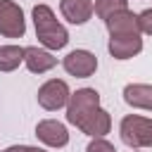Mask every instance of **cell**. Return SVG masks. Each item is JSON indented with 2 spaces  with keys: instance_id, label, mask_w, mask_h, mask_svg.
Masks as SVG:
<instances>
[{
  "instance_id": "6da1fadb",
  "label": "cell",
  "mask_w": 152,
  "mask_h": 152,
  "mask_svg": "<svg viewBox=\"0 0 152 152\" xmlns=\"http://www.w3.org/2000/svg\"><path fill=\"white\" fill-rule=\"evenodd\" d=\"M33 24H36V38L48 50H62L69 43L66 28L55 19V14L48 5H36L33 7Z\"/></svg>"
},
{
  "instance_id": "7a4b0ae2",
  "label": "cell",
  "mask_w": 152,
  "mask_h": 152,
  "mask_svg": "<svg viewBox=\"0 0 152 152\" xmlns=\"http://www.w3.org/2000/svg\"><path fill=\"white\" fill-rule=\"evenodd\" d=\"M119 133L128 147H135V150L138 147H152V119L128 114L121 119Z\"/></svg>"
},
{
  "instance_id": "3957f363",
  "label": "cell",
  "mask_w": 152,
  "mask_h": 152,
  "mask_svg": "<svg viewBox=\"0 0 152 152\" xmlns=\"http://www.w3.org/2000/svg\"><path fill=\"white\" fill-rule=\"evenodd\" d=\"M97 107H100V93L95 88H81V90L71 93V97L66 102V121L78 126Z\"/></svg>"
},
{
  "instance_id": "277c9868",
  "label": "cell",
  "mask_w": 152,
  "mask_h": 152,
  "mask_svg": "<svg viewBox=\"0 0 152 152\" xmlns=\"http://www.w3.org/2000/svg\"><path fill=\"white\" fill-rule=\"evenodd\" d=\"M71 93H69V86L66 81L62 78H50L45 81L40 88H38V104L48 112H55V109H62L66 102H69Z\"/></svg>"
},
{
  "instance_id": "5b68a950",
  "label": "cell",
  "mask_w": 152,
  "mask_h": 152,
  "mask_svg": "<svg viewBox=\"0 0 152 152\" xmlns=\"http://www.w3.org/2000/svg\"><path fill=\"white\" fill-rule=\"evenodd\" d=\"M0 33L5 38H21L26 33L24 12L12 0H0Z\"/></svg>"
},
{
  "instance_id": "8992f818",
  "label": "cell",
  "mask_w": 152,
  "mask_h": 152,
  "mask_svg": "<svg viewBox=\"0 0 152 152\" xmlns=\"http://www.w3.org/2000/svg\"><path fill=\"white\" fill-rule=\"evenodd\" d=\"M62 66L66 69V74H71L76 78H88L97 69V57L90 50H74L62 59Z\"/></svg>"
},
{
  "instance_id": "52a82bcc",
  "label": "cell",
  "mask_w": 152,
  "mask_h": 152,
  "mask_svg": "<svg viewBox=\"0 0 152 152\" xmlns=\"http://www.w3.org/2000/svg\"><path fill=\"white\" fill-rule=\"evenodd\" d=\"M36 135L40 142H45L48 147H64L69 142V131L64 124L55 121V119H45L36 126Z\"/></svg>"
},
{
  "instance_id": "ba28073f",
  "label": "cell",
  "mask_w": 152,
  "mask_h": 152,
  "mask_svg": "<svg viewBox=\"0 0 152 152\" xmlns=\"http://www.w3.org/2000/svg\"><path fill=\"white\" fill-rule=\"evenodd\" d=\"M109 55L114 59H131L142 50V38L140 33H131V36H112L109 38Z\"/></svg>"
},
{
  "instance_id": "9c48e42d",
  "label": "cell",
  "mask_w": 152,
  "mask_h": 152,
  "mask_svg": "<svg viewBox=\"0 0 152 152\" xmlns=\"http://www.w3.org/2000/svg\"><path fill=\"white\" fill-rule=\"evenodd\" d=\"M109 36H131V33H140V24H138V14H133L131 10H121L114 12L112 17L104 19Z\"/></svg>"
},
{
  "instance_id": "30bf717a",
  "label": "cell",
  "mask_w": 152,
  "mask_h": 152,
  "mask_svg": "<svg viewBox=\"0 0 152 152\" xmlns=\"http://www.w3.org/2000/svg\"><path fill=\"white\" fill-rule=\"evenodd\" d=\"M78 128H81L86 135L102 138V135H107L109 128H112V116H109V112H104L102 107H97V109H93V112L78 124Z\"/></svg>"
},
{
  "instance_id": "8fae6325",
  "label": "cell",
  "mask_w": 152,
  "mask_h": 152,
  "mask_svg": "<svg viewBox=\"0 0 152 152\" xmlns=\"http://www.w3.org/2000/svg\"><path fill=\"white\" fill-rule=\"evenodd\" d=\"M59 10H62V14H64L66 21H71V24H86L93 17L95 5H93V0H62Z\"/></svg>"
},
{
  "instance_id": "7c38bea8",
  "label": "cell",
  "mask_w": 152,
  "mask_h": 152,
  "mask_svg": "<svg viewBox=\"0 0 152 152\" xmlns=\"http://www.w3.org/2000/svg\"><path fill=\"white\" fill-rule=\"evenodd\" d=\"M24 62H26V66H28V71H33V74H45V71H50L55 64H57V59L52 57V52H48V50H40V48H24Z\"/></svg>"
},
{
  "instance_id": "4fadbf2b",
  "label": "cell",
  "mask_w": 152,
  "mask_h": 152,
  "mask_svg": "<svg viewBox=\"0 0 152 152\" xmlns=\"http://www.w3.org/2000/svg\"><path fill=\"white\" fill-rule=\"evenodd\" d=\"M124 100L131 107L152 112V86H147V83H128L124 88Z\"/></svg>"
},
{
  "instance_id": "5bb4252c",
  "label": "cell",
  "mask_w": 152,
  "mask_h": 152,
  "mask_svg": "<svg viewBox=\"0 0 152 152\" xmlns=\"http://www.w3.org/2000/svg\"><path fill=\"white\" fill-rule=\"evenodd\" d=\"M21 62H24V48H19V45L0 48V71H14Z\"/></svg>"
},
{
  "instance_id": "9a60e30c",
  "label": "cell",
  "mask_w": 152,
  "mask_h": 152,
  "mask_svg": "<svg viewBox=\"0 0 152 152\" xmlns=\"http://www.w3.org/2000/svg\"><path fill=\"white\" fill-rule=\"evenodd\" d=\"M121 10H128V0H95V14L100 19H107Z\"/></svg>"
},
{
  "instance_id": "2e32d148",
  "label": "cell",
  "mask_w": 152,
  "mask_h": 152,
  "mask_svg": "<svg viewBox=\"0 0 152 152\" xmlns=\"http://www.w3.org/2000/svg\"><path fill=\"white\" fill-rule=\"evenodd\" d=\"M138 24H140V31H142V33L152 36V7H150V10H142V12L138 14Z\"/></svg>"
},
{
  "instance_id": "e0dca14e",
  "label": "cell",
  "mask_w": 152,
  "mask_h": 152,
  "mask_svg": "<svg viewBox=\"0 0 152 152\" xmlns=\"http://www.w3.org/2000/svg\"><path fill=\"white\" fill-rule=\"evenodd\" d=\"M86 152H116V150H114V145L107 142L104 138H95V140L86 147Z\"/></svg>"
},
{
  "instance_id": "ac0fdd59",
  "label": "cell",
  "mask_w": 152,
  "mask_h": 152,
  "mask_svg": "<svg viewBox=\"0 0 152 152\" xmlns=\"http://www.w3.org/2000/svg\"><path fill=\"white\" fill-rule=\"evenodd\" d=\"M5 152H45V150H40V147H31V145H12V147H7Z\"/></svg>"
}]
</instances>
